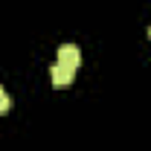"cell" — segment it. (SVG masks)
Segmentation results:
<instances>
[{
    "instance_id": "obj_1",
    "label": "cell",
    "mask_w": 151,
    "mask_h": 151,
    "mask_svg": "<svg viewBox=\"0 0 151 151\" xmlns=\"http://www.w3.org/2000/svg\"><path fill=\"white\" fill-rule=\"evenodd\" d=\"M58 64H64V67H70V70H78V64H81V50H78L76 44H61V47H58Z\"/></svg>"
},
{
    "instance_id": "obj_2",
    "label": "cell",
    "mask_w": 151,
    "mask_h": 151,
    "mask_svg": "<svg viewBox=\"0 0 151 151\" xmlns=\"http://www.w3.org/2000/svg\"><path fill=\"white\" fill-rule=\"evenodd\" d=\"M50 78H52V84L55 87H67V84H73V78H76V70H70V67H64V64H52L50 67Z\"/></svg>"
},
{
    "instance_id": "obj_3",
    "label": "cell",
    "mask_w": 151,
    "mask_h": 151,
    "mask_svg": "<svg viewBox=\"0 0 151 151\" xmlns=\"http://www.w3.org/2000/svg\"><path fill=\"white\" fill-rule=\"evenodd\" d=\"M9 108H12V99L6 93V87H0V113H6Z\"/></svg>"
},
{
    "instance_id": "obj_4",
    "label": "cell",
    "mask_w": 151,
    "mask_h": 151,
    "mask_svg": "<svg viewBox=\"0 0 151 151\" xmlns=\"http://www.w3.org/2000/svg\"><path fill=\"white\" fill-rule=\"evenodd\" d=\"M148 35H151V29H148Z\"/></svg>"
}]
</instances>
